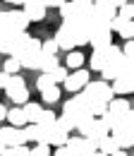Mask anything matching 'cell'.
<instances>
[{
  "mask_svg": "<svg viewBox=\"0 0 134 156\" xmlns=\"http://www.w3.org/2000/svg\"><path fill=\"white\" fill-rule=\"evenodd\" d=\"M108 111L120 115V113H125V111H132V106H129V101H127V98H115L113 96L110 101H108Z\"/></svg>",
  "mask_w": 134,
  "mask_h": 156,
  "instance_id": "obj_16",
  "label": "cell"
},
{
  "mask_svg": "<svg viewBox=\"0 0 134 156\" xmlns=\"http://www.w3.org/2000/svg\"><path fill=\"white\" fill-rule=\"evenodd\" d=\"M7 77H10V75L2 70V72H0V89H5V84H7Z\"/></svg>",
  "mask_w": 134,
  "mask_h": 156,
  "instance_id": "obj_38",
  "label": "cell"
},
{
  "mask_svg": "<svg viewBox=\"0 0 134 156\" xmlns=\"http://www.w3.org/2000/svg\"><path fill=\"white\" fill-rule=\"evenodd\" d=\"M29 156H50V144H41V142H36V147L29 149Z\"/></svg>",
  "mask_w": 134,
  "mask_h": 156,
  "instance_id": "obj_28",
  "label": "cell"
},
{
  "mask_svg": "<svg viewBox=\"0 0 134 156\" xmlns=\"http://www.w3.org/2000/svg\"><path fill=\"white\" fill-rule=\"evenodd\" d=\"M89 82V70H81V67H77L74 72H67V77L62 79V84H65V89L67 91H79L84 84Z\"/></svg>",
  "mask_w": 134,
  "mask_h": 156,
  "instance_id": "obj_2",
  "label": "cell"
},
{
  "mask_svg": "<svg viewBox=\"0 0 134 156\" xmlns=\"http://www.w3.org/2000/svg\"><path fill=\"white\" fill-rule=\"evenodd\" d=\"M19 65L26 67V70H36L38 67V60H41V51H22L17 55Z\"/></svg>",
  "mask_w": 134,
  "mask_h": 156,
  "instance_id": "obj_11",
  "label": "cell"
},
{
  "mask_svg": "<svg viewBox=\"0 0 134 156\" xmlns=\"http://www.w3.org/2000/svg\"><path fill=\"white\" fill-rule=\"evenodd\" d=\"M22 5H24L22 12L26 15V20H29V22H43V20H46V10H48V7H46L41 0H24Z\"/></svg>",
  "mask_w": 134,
  "mask_h": 156,
  "instance_id": "obj_4",
  "label": "cell"
},
{
  "mask_svg": "<svg viewBox=\"0 0 134 156\" xmlns=\"http://www.w3.org/2000/svg\"><path fill=\"white\" fill-rule=\"evenodd\" d=\"M84 65V55L79 53V51H72L70 48V53H67V70H77V67H81Z\"/></svg>",
  "mask_w": 134,
  "mask_h": 156,
  "instance_id": "obj_20",
  "label": "cell"
},
{
  "mask_svg": "<svg viewBox=\"0 0 134 156\" xmlns=\"http://www.w3.org/2000/svg\"><path fill=\"white\" fill-rule=\"evenodd\" d=\"M79 94H81L84 98L105 101V103H108V101L115 96V94H113V89H110V84H108L105 79H98V82H91V79H89V82H86V84H84V87L79 89Z\"/></svg>",
  "mask_w": 134,
  "mask_h": 156,
  "instance_id": "obj_1",
  "label": "cell"
},
{
  "mask_svg": "<svg viewBox=\"0 0 134 156\" xmlns=\"http://www.w3.org/2000/svg\"><path fill=\"white\" fill-rule=\"evenodd\" d=\"M110 29L117 31L122 39H132L134 36V22L132 20H122L120 15H115L113 20H110Z\"/></svg>",
  "mask_w": 134,
  "mask_h": 156,
  "instance_id": "obj_8",
  "label": "cell"
},
{
  "mask_svg": "<svg viewBox=\"0 0 134 156\" xmlns=\"http://www.w3.org/2000/svg\"><path fill=\"white\" fill-rule=\"evenodd\" d=\"M0 156H29V147H26V144H17V147H5Z\"/></svg>",
  "mask_w": 134,
  "mask_h": 156,
  "instance_id": "obj_22",
  "label": "cell"
},
{
  "mask_svg": "<svg viewBox=\"0 0 134 156\" xmlns=\"http://www.w3.org/2000/svg\"><path fill=\"white\" fill-rule=\"evenodd\" d=\"M0 31H12V24H10V12L0 10Z\"/></svg>",
  "mask_w": 134,
  "mask_h": 156,
  "instance_id": "obj_32",
  "label": "cell"
},
{
  "mask_svg": "<svg viewBox=\"0 0 134 156\" xmlns=\"http://www.w3.org/2000/svg\"><path fill=\"white\" fill-rule=\"evenodd\" d=\"M67 137H70V130H65V125H60L55 118V122L48 127V144L50 147H60V144L67 142Z\"/></svg>",
  "mask_w": 134,
  "mask_h": 156,
  "instance_id": "obj_7",
  "label": "cell"
},
{
  "mask_svg": "<svg viewBox=\"0 0 134 156\" xmlns=\"http://www.w3.org/2000/svg\"><path fill=\"white\" fill-rule=\"evenodd\" d=\"M10 24H12V31H26V27H29L31 22L26 20V15H24V12L12 10V12H10Z\"/></svg>",
  "mask_w": 134,
  "mask_h": 156,
  "instance_id": "obj_13",
  "label": "cell"
},
{
  "mask_svg": "<svg viewBox=\"0 0 134 156\" xmlns=\"http://www.w3.org/2000/svg\"><path fill=\"white\" fill-rule=\"evenodd\" d=\"M5 115H7V108H5L2 103H0V120H5Z\"/></svg>",
  "mask_w": 134,
  "mask_h": 156,
  "instance_id": "obj_39",
  "label": "cell"
},
{
  "mask_svg": "<svg viewBox=\"0 0 134 156\" xmlns=\"http://www.w3.org/2000/svg\"><path fill=\"white\" fill-rule=\"evenodd\" d=\"M0 139L5 147H17V144H26L24 142V132L22 127H15V125H7V127H0Z\"/></svg>",
  "mask_w": 134,
  "mask_h": 156,
  "instance_id": "obj_5",
  "label": "cell"
},
{
  "mask_svg": "<svg viewBox=\"0 0 134 156\" xmlns=\"http://www.w3.org/2000/svg\"><path fill=\"white\" fill-rule=\"evenodd\" d=\"M36 122H38V125H53V122H55V113H53V111H43V108H41Z\"/></svg>",
  "mask_w": 134,
  "mask_h": 156,
  "instance_id": "obj_29",
  "label": "cell"
},
{
  "mask_svg": "<svg viewBox=\"0 0 134 156\" xmlns=\"http://www.w3.org/2000/svg\"><path fill=\"white\" fill-rule=\"evenodd\" d=\"M113 94L115 96H125V94H132L134 89V75H117L113 79Z\"/></svg>",
  "mask_w": 134,
  "mask_h": 156,
  "instance_id": "obj_6",
  "label": "cell"
},
{
  "mask_svg": "<svg viewBox=\"0 0 134 156\" xmlns=\"http://www.w3.org/2000/svg\"><path fill=\"white\" fill-rule=\"evenodd\" d=\"M41 94H43V101H46V103H55L57 98H60V89H57V84H53V87L43 89Z\"/></svg>",
  "mask_w": 134,
  "mask_h": 156,
  "instance_id": "obj_24",
  "label": "cell"
},
{
  "mask_svg": "<svg viewBox=\"0 0 134 156\" xmlns=\"http://www.w3.org/2000/svg\"><path fill=\"white\" fill-rule=\"evenodd\" d=\"M86 108H89L94 115H103V113H105V108H108V103H105V101H94V98H86Z\"/></svg>",
  "mask_w": 134,
  "mask_h": 156,
  "instance_id": "obj_23",
  "label": "cell"
},
{
  "mask_svg": "<svg viewBox=\"0 0 134 156\" xmlns=\"http://www.w3.org/2000/svg\"><path fill=\"white\" fill-rule=\"evenodd\" d=\"M53 84H55V79H53L50 72H43V75L36 79V89L38 91H43V89H48V87H53Z\"/></svg>",
  "mask_w": 134,
  "mask_h": 156,
  "instance_id": "obj_26",
  "label": "cell"
},
{
  "mask_svg": "<svg viewBox=\"0 0 134 156\" xmlns=\"http://www.w3.org/2000/svg\"><path fill=\"white\" fill-rule=\"evenodd\" d=\"M5 2H10V5H22L24 0H5Z\"/></svg>",
  "mask_w": 134,
  "mask_h": 156,
  "instance_id": "obj_42",
  "label": "cell"
},
{
  "mask_svg": "<svg viewBox=\"0 0 134 156\" xmlns=\"http://www.w3.org/2000/svg\"><path fill=\"white\" fill-rule=\"evenodd\" d=\"M108 46H110V43H108ZM108 46H98V48H94V55L89 58L91 70H98V72H101V67H103L105 60H108Z\"/></svg>",
  "mask_w": 134,
  "mask_h": 156,
  "instance_id": "obj_12",
  "label": "cell"
},
{
  "mask_svg": "<svg viewBox=\"0 0 134 156\" xmlns=\"http://www.w3.org/2000/svg\"><path fill=\"white\" fill-rule=\"evenodd\" d=\"M10 34L12 31H0V53H10Z\"/></svg>",
  "mask_w": 134,
  "mask_h": 156,
  "instance_id": "obj_33",
  "label": "cell"
},
{
  "mask_svg": "<svg viewBox=\"0 0 134 156\" xmlns=\"http://www.w3.org/2000/svg\"><path fill=\"white\" fill-rule=\"evenodd\" d=\"M110 135L115 137V142H117L120 149H129L132 142H134V127H117V130H113Z\"/></svg>",
  "mask_w": 134,
  "mask_h": 156,
  "instance_id": "obj_9",
  "label": "cell"
},
{
  "mask_svg": "<svg viewBox=\"0 0 134 156\" xmlns=\"http://www.w3.org/2000/svg\"><path fill=\"white\" fill-rule=\"evenodd\" d=\"M94 2H96V5H98V2H110V0H94Z\"/></svg>",
  "mask_w": 134,
  "mask_h": 156,
  "instance_id": "obj_43",
  "label": "cell"
},
{
  "mask_svg": "<svg viewBox=\"0 0 134 156\" xmlns=\"http://www.w3.org/2000/svg\"><path fill=\"white\" fill-rule=\"evenodd\" d=\"M117 15L122 17V20H132L134 17V7H132V2L127 0V2H122L120 7H117Z\"/></svg>",
  "mask_w": 134,
  "mask_h": 156,
  "instance_id": "obj_27",
  "label": "cell"
},
{
  "mask_svg": "<svg viewBox=\"0 0 134 156\" xmlns=\"http://www.w3.org/2000/svg\"><path fill=\"white\" fill-rule=\"evenodd\" d=\"M67 72H70L67 67H60V65H57V67L50 72V75H53V79H55V84H57V82H62V79L67 77Z\"/></svg>",
  "mask_w": 134,
  "mask_h": 156,
  "instance_id": "obj_34",
  "label": "cell"
},
{
  "mask_svg": "<svg viewBox=\"0 0 134 156\" xmlns=\"http://www.w3.org/2000/svg\"><path fill=\"white\" fill-rule=\"evenodd\" d=\"M19 70H22V65H19V60L15 58V55L5 60V72H7V75H17Z\"/></svg>",
  "mask_w": 134,
  "mask_h": 156,
  "instance_id": "obj_30",
  "label": "cell"
},
{
  "mask_svg": "<svg viewBox=\"0 0 134 156\" xmlns=\"http://www.w3.org/2000/svg\"><path fill=\"white\" fill-rule=\"evenodd\" d=\"M7 96L12 98L17 106H22V103H26V101H29V89H26V87H22V89L12 91V94H7Z\"/></svg>",
  "mask_w": 134,
  "mask_h": 156,
  "instance_id": "obj_25",
  "label": "cell"
},
{
  "mask_svg": "<svg viewBox=\"0 0 134 156\" xmlns=\"http://www.w3.org/2000/svg\"><path fill=\"white\" fill-rule=\"evenodd\" d=\"M22 111H24L26 122H36L38 113H41V106H38V103H31V101H26V103H22Z\"/></svg>",
  "mask_w": 134,
  "mask_h": 156,
  "instance_id": "obj_17",
  "label": "cell"
},
{
  "mask_svg": "<svg viewBox=\"0 0 134 156\" xmlns=\"http://www.w3.org/2000/svg\"><path fill=\"white\" fill-rule=\"evenodd\" d=\"M110 2H113L115 7H120V5H122V2H127V0H110Z\"/></svg>",
  "mask_w": 134,
  "mask_h": 156,
  "instance_id": "obj_41",
  "label": "cell"
},
{
  "mask_svg": "<svg viewBox=\"0 0 134 156\" xmlns=\"http://www.w3.org/2000/svg\"><path fill=\"white\" fill-rule=\"evenodd\" d=\"M117 149H120V147H117V142H115V137L110 135V132H108L105 137H101V139H98V151H103L105 156L115 154Z\"/></svg>",
  "mask_w": 134,
  "mask_h": 156,
  "instance_id": "obj_14",
  "label": "cell"
},
{
  "mask_svg": "<svg viewBox=\"0 0 134 156\" xmlns=\"http://www.w3.org/2000/svg\"><path fill=\"white\" fill-rule=\"evenodd\" d=\"M74 2H79V5H94V0H74Z\"/></svg>",
  "mask_w": 134,
  "mask_h": 156,
  "instance_id": "obj_40",
  "label": "cell"
},
{
  "mask_svg": "<svg viewBox=\"0 0 134 156\" xmlns=\"http://www.w3.org/2000/svg\"><path fill=\"white\" fill-rule=\"evenodd\" d=\"M41 2H43L46 7H60V5L65 2V0H41Z\"/></svg>",
  "mask_w": 134,
  "mask_h": 156,
  "instance_id": "obj_37",
  "label": "cell"
},
{
  "mask_svg": "<svg viewBox=\"0 0 134 156\" xmlns=\"http://www.w3.org/2000/svg\"><path fill=\"white\" fill-rule=\"evenodd\" d=\"M55 43L57 48H62V51H70V48H74V39H72V31H70V27L62 22V27L57 29L55 34Z\"/></svg>",
  "mask_w": 134,
  "mask_h": 156,
  "instance_id": "obj_10",
  "label": "cell"
},
{
  "mask_svg": "<svg viewBox=\"0 0 134 156\" xmlns=\"http://www.w3.org/2000/svg\"><path fill=\"white\" fill-rule=\"evenodd\" d=\"M57 10H60V20H72V17H77V2L74 0H65Z\"/></svg>",
  "mask_w": 134,
  "mask_h": 156,
  "instance_id": "obj_19",
  "label": "cell"
},
{
  "mask_svg": "<svg viewBox=\"0 0 134 156\" xmlns=\"http://www.w3.org/2000/svg\"><path fill=\"white\" fill-rule=\"evenodd\" d=\"M41 51H43V53H50V55H55L60 48H57L55 39H48V41H41Z\"/></svg>",
  "mask_w": 134,
  "mask_h": 156,
  "instance_id": "obj_31",
  "label": "cell"
},
{
  "mask_svg": "<svg viewBox=\"0 0 134 156\" xmlns=\"http://www.w3.org/2000/svg\"><path fill=\"white\" fill-rule=\"evenodd\" d=\"M22 87H26V84H24V77H19V75H10V77H7V84H5V91L12 94V91L22 89Z\"/></svg>",
  "mask_w": 134,
  "mask_h": 156,
  "instance_id": "obj_21",
  "label": "cell"
},
{
  "mask_svg": "<svg viewBox=\"0 0 134 156\" xmlns=\"http://www.w3.org/2000/svg\"><path fill=\"white\" fill-rule=\"evenodd\" d=\"M7 120H10V125H15V127H24L26 125V118H24V111H22V106L19 108H12V111H7Z\"/></svg>",
  "mask_w": 134,
  "mask_h": 156,
  "instance_id": "obj_18",
  "label": "cell"
},
{
  "mask_svg": "<svg viewBox=\"0 0 134 156\" xmlns=\"http://www.w3.org/2000/svg\"><path fill=\"white\" fill-rule=\"evenodd\" d=\"M55 156H72V154H70V149L65 144H60V147H55Z\"/></svg>",
  "mask_w": 134,
  "mask_h": 156,
  "instance_id": "obj_36",
  "label": "cell"
},
{
  "mask_svg": "<svg viewBox=\"0 0 134 156\" xmlns=\"http://www.w3.org/2000/svg\"><path fill=\"white\" fill-rule=\"evenodd\" d=\"M55 67H57V58L50 55V53H43V51H41V60H38L36 70H41V72H53Z\"/></svg>",
  "mask_w": 134,
  "mask_h": 156,
  "instance_id": "obj_15",
  "label": "cell"
},
{
  "mask_svg": "<svg viewBox=\"0 0 134 156\" xmlns=\"http://www.w3.org/2000/svg\"><path fill=\"white\" fill-rule=\"evenodd\" d=\"M108 132H110V130H108V125H105L101 118H94L89 125H84V127L79 130V135H81V137H89V139H96V142H98L101 137H105Z\"/></svg>",
  "mask_w": 134,
  "mask_h": 156,
  "instance_id": "obj_3",
  "label": "cell"
},
{
  "mask_svg": "<svg viewBox=\"0 0 134 156\" xmlns=\"http://www.w3.org/2000/svg\"><path fill=\"white\" fill-rule=\"evenodd\" d=\"M120 51H122V55H127V58H134V43H132V39H125V46H122Z\"/></svg>",
  "mask_w": 134,
  "mask_h": 156,
  "instance_id": "obj_35",
  "label": "cell"
}]
</instances>
